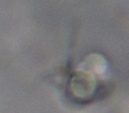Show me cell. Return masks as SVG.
<instances>
[]
</instances>
